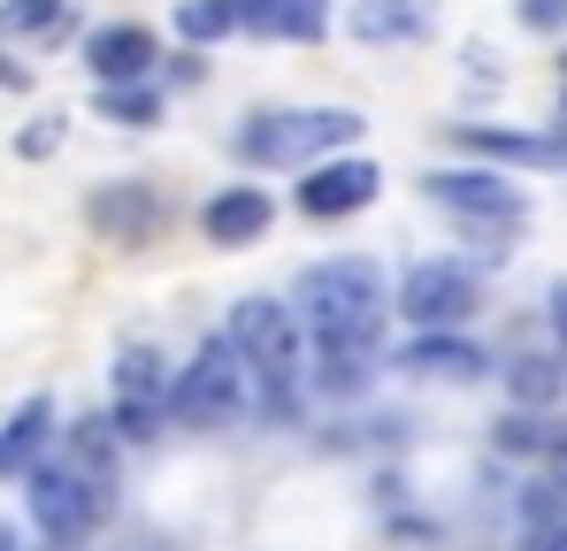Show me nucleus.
I'll return each mask as SVG.
<instances>
[{"label":"nucleus","mask_w":567,"mask_h":551,"mask_svg":"<svg viewBox=\"0 0 567 551\" xmlns=\"http://www.w3.org/2000/svg\"><path fill=\"white\" fill-rule=\"evenodd\" d=\"M491 437H498V453H514V459H560L567 453V422L537 414V406H514Z\"/></svg>","instance_id":"nucleus-19"},{"label":"nucleus","mask_w":567,"mask_h":551,"mask_svg":"<svg viewBox=\"0 0 567 551\" xmlns=\"http://www.w3.org/2000/svg\"><path fill=\"white\" fill-rule=\"evenodd\" d=\"M54 146H62V115H39V123L16 138V154H23V162H47Z\"/></svg>","instance_id":"nucleus-23"},{"label":"nucleus","mask_w":567,"mask_h":551,"mask_svg":"<svg viewBox=\"0 0 567 551\" xmlns=\"http://www.w3.org/2000/svg\"><path fill=\"white\" fill-rule=\"evenodd\" d=\"M377 191H383V169H377V162H361V154H330V162L299 169L291 207H299L307 222H346V215L377 207Z\"/></svg>","instance_id":"nucleus-9"},{"label":"nucleus","mask_w":567,"mask_h":551,"mask_svg":"<svg viewBox=\"0 0 567 551\" xmlns=\"http://www.w3.org/2000/svg\"><path fill=\"white\" fill-rule=\"evenodd\" d=\"M93 115L123 123V131H146V123H162V92H154V85H100L93 92Z\"/></svg>","instance_id":"nucleus-21"},{"label":"nucleus","mask_w":567,"mask_h":551,"mask_svg":"<svg viewBox=\"0 0 567 551\" xmlns=\"http://www.w3.org/2000/svg\"><path fill=\"white\" fill-rule=\"evenodd\" d=\"M85 215H93V230L107 246H131V253L162 238V199H154V184H100Z\"/></svg>","instance_id":"nucleus-12"},{"label":"nucleus","mask_w":567,"mask_h":551,"mask_svg":"<svg viewBox=\"0 0 567 551\" xmlns=\"http://www.w3.org/2000/svg\"><path fill=\"white\" fill-rule=\"evenodd\" d=\"M506 391H514V406H537V414H553L567 398V345H545V353H514L506 361Z\"/></svg>","instance_id":"nucleus-17"},{"label":"nucleus","mask_w":567,"mask_h":551,"mask_svg":"<svg viewBox=\"0 0 567 551\" xmlns=\"http://www.w3.org/2000/svg\"><path fill=\"white\" fill-rule=\"evenodd\" d=\"M269 222H277V199H269V184H223V191L199 207V238H207L215 253L261 246V238H269Z\"/></svg>","instance_id":"nucleus-10"},{"label":"nucleus","mask_w":567,"mask_h":551,"mask_svg":"<svg viewBox=\"0 0 567 551\" xmlns=\"http://www.w3.org/2000/svg\"><path fill=\"white\" fill-rule=\"evenodd\" d=\"M553 482H560V490H567V453H560V459H553Z\"/></svg>","instance_id":"nucleus-28"},{"label":"nucleus","mask_w":567,"mask_h":551,"mask_svg":"<svg viewBox=\"0 0 567 551\" xmlns=\"http://www.w3.org/2000/svg\"><path fill=\"white\" fill-rule=\"evenodd\" d=\"M522 31H567V0H514Z\"/></svg>","instance_id":"nucleus-24"},{"label":"nucleus","mask_w":567,"mask_h":551,"mask_svg":"<svg viewBox=\"0 0 567 551\" xmlns=\"http://www.w3.org/2000/svg\"><path fill=\"white\" fill-rule=\"evenodd\" d=\"M422 191H430V207H445L468 238H483L491 261H506V238L529 222V191L506 184L498 169H430Z\"/></svg>","instance_id":"nucleus-5"},{"label":"nucleus","mask_w":567,"mask_h":551,"mask_svg":"<svg viewBox=\"0 0 567 551\" xmlns=\"http://www.w3.org/2000/svg\"><path fill=\"white\" fill-rule=\"evenodd\" d=\"M361 131H369L361 107H261V115L238 123L230 146H238V162H254V169H315V162L346 154Z\"/></svg>","instance_id":"nucleus-3"},{"label":"nucleus","mask_w":567,"mask_h":551,"mask_svg":"<svg viewBox=\"0 0 567 551\" xmlns=\"http://www.w3.org/2000/svg\"><path fill=\"white\" fill-rule=\"evenodd\" d=\"M47 445H54V398H47V391H31V398L0 422V482H8V475L23 482V467H31V459H47Z\"/></svg>","instance_id":"nucleus-16"},{"label":"nucleus","mask_w":567,"mask_h":551,"mask_svg":"<svg viewBox=\"0 0 567 551\" xmlns=\"http://www.w3.org/2000/svg\"><path fill=\"white\" fill-rule=\"evenodd\" d=\"M430 0H353V15H346V31L361 39V46H414V39H430Z\"/></svg>","instance_id":"nucleus-15"},{"label":"nucleus","mask_w":567,"mask_h":551,"mask_svg":"<svg viewBox=\"0 0 567 551\" xmlns=\"http://www.w3.org/2000/svg\"><path fill=\"white\" fill-rule=\"evenodd\" d=\"M238 31H254V39H322L330 23H322V0H238Z\"/></svg>","instance_id":"nucleus-18"},{"label":"nucleus","mask_w":567,"mask_h":551,"mask_svg":"<svg viewBox=\"0 0 567 551\" xmlns=\"http://www.w3.org/2000/svg\"><path fill=\"white\" fill-rule=\"evenodd\" d=\"M0 551H23V544H16V529H8V521H0Z\"/></svg>","instance_id":"nucleus-27"},{"label":"nucleus","mask_w":567,"mask_h":551,"mask_svg":"<svg viewBox=\"0 0 567 551\" xmlns=\"http://www.w3.org/2000/svg\"><path fill=\"white\" fill-rule=\"evenodd\" d=\"M383 269L369 253H338V261H315V269H299L291 283V322H299V337L315 345V353H361V361H377V330H383Z\"/></svg>","instance_id":"nucleus-1"},{"label":"nucleus","mask_w":567,"mask_h":551,"mask_svg":"<svg viewBox=\"0 0 567 551\" xmlns=\"http://www.w3.org/2000/svg\"><path fill=\"white\" fill-rule=\"evenodd\" d=\"M230 353L254 383V414L261 422H299V398H307V337L291 322L284 299H238L230 322H223Z\"/></svg>","instance_id":"nucleus-2"},{"label":"nucleus","mask_w":567,"mask_h":551,"mask_svg":"<svg viewBox=\"0 0 567 551\" xmlns=\"http://www.w3.org/2000/svg\"><path fill=\"white\" fill-rule=\"evenodd\" d=\"M23 513H31V529H39L54 551H70V544H85L100 521L115 513V498L93 490L70 459L54 453V459H31V467H23Z\"/></svg>","instance_id":"nucleus-6"},{"label":"nucleus","mask_w":567,"mask_h":551,"mask_svg":"<svg viewBox=\"0 0 567 551\" xmlns=\"http://www.w3.org/2000/svg\"><path fill=\"white\" fill-rule=\"evenodd\" d=\"M545 306H553V337L567 345V283H553V299H545Z\"/></svg>","instance_id":"nucleus-26"},{"label":"nucleus","mask_w":567,"mask_h":551,"mask_svg":"<svg viewBox=\"0 0 567 551\" xmlns=\"http://www.w3.org/2000/svg\"><path fill=\"white\" fill-rule=\"evenodd\" d=\"M78 23L70 0H0V31L8 39H62Z\"/></svg>","instance_id":"nucleus-20"},{"label":"nucleus","mask_w":567,"mask_h":551,"mask_svg":"<svg viewBox=\"0 0 567 551\" xmlns=\"http://www.w3.org/2000/svg\"><path fill=\"white\" fill-rule=\"evenodd\" d=\"M453 146L475 162H506V169H560L553 154V131H498V123H453Z\"/></svg>","instance_id":"nucleus-14"},{"label":"nucleus","mask_w":567,"mask_h":551,"mask_svg":"<svg viewBox=\"0 0 567 551\" xmlns=\"http://www.w3.org/2000/svg\"><path fill=\"white\" fill-rule=\"evenodd\" d=\"M154 62H162V39L146 23H100L85 39V70L100 85H154Z\"/></svg>","instance_id":"nucleus-11"},{"label":"nucleus","mask_w":567,"mask_h":551,"mask_svg":"<svg viewBox=\"0 0 567 551\" xmlns=\"http://www.w3.org/2000/svg\"><path fill=\"white\" fill-rule=\"evenodd\" d=\"M238 31V0H177V39L185 46H215Z\"/></svg>","instance_id":"nucleus-22"},{"label":"nucleus","mask_w":567,"mask_h":551,"mask_svg":"<svg viewBox=\"0 0 567 551\" xmlns=\"http://www.w3.org/2000/svg\"><path fill=\"white\" fill-rule=\"evenodd\" d=\"M514 551H567V529H522Z\"/></svg>","instance_id":"nucleus-25"},{"label":"nucleus","mask_w":567,"mask_h":551,"mask_svg":"<svg viewBox=\"0 0 567 551\" xmlns=\"http://www.w3.org/2000/svg\"><path fill=\"white\" fill-rule=\"evenodd\" d=\"M399 367L414 383H483L491 375V353L475 337H461V330H414V345L399 353Z\"/></svg>","instance_id":"nucleus-13"},{"label":"nucleus","mask_w":567,"mask_h":551,"mask_svg":"<svg viewBox=\"0 0 567 551\" xmlns=\"http://www.w3.org/2000/svg\"><path fill=\"white\" fill-rule=\"evenodd\" d=\"M414 330H461L475 306H483V276L468 261H453V253H430V261H414V269L399 276V299H391Z\"/></svg>","instance_id":"nucleus-8"},{"label":"nucleus","mask_w":567,"mask_h":551,"mask_svg":"<svg viewBox=\"0 0 567 551\" xmlns=\"http://www.w3.org/2000/svg\"><path fill=\"white\" fill-rule=\"evenodd\" d=\"M246 414H254V383H246V367L230 353V337L215 330V337L192 345L185 367H169V422H185V429H230Z\"/></svg>","instance_id":"nucleus-4"},{"label":"nucleus","mask_w":567,"mask_h":551,"mask_svg":"<svg viewBox=\"0 0 567 551\" xmlns=\"http://www.w3.org/2000/svg\"><path fill=\"white\" fill-rule=\"evenodd\" d=\"M107 429L115 445H154L169 429V361L154 345H123L107 375Z\"/></svg>","instance_id":"nucleus-7"}]
</instances>
